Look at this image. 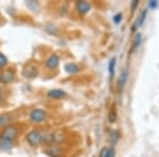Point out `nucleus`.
Segmentation results:
<instances>
[{
	"instance_id": "f257e3e1",
	"label": "nucleus",
	"mask_w": 159,
	"mask_h": 157,
	"mask_svg": "<svg viewBox=\"0 0 159 157\" xmlns=\"http://www.w3.org/2000/svg\"><path fill=\"white\" fill-rule=\"evenodd\" d=\"M18 133L19 131L17 127H15V125H7V127H6L2 130L1 134H0V139L12 142L13 140H15L17 138Z\"/></svg>"
},
{
	"instance_id": "f03ea898",
	"label": "nucleus",
	"mask_w": 159,
	"mask_h": 157,
	"mask_svg": "<svg viewBox=\"0 0 159 157\" xmlns=\"http://www.w3.org/2000/svg\"><path fill=\"white\" fill-rule=\"evenodd\" d=\"M25 140L31 146H38L43 141V136L39 131L33 130L25 135Z\"/></svg>"
},
{
	"instance_id": "7ed1b4c3",
	"label": "nucleus",
	"mask_w": 159,
	"mask_h": 157,
	"mask_svg": "<svg viewBox=\"0 0 159 157\" xmlns=\"http://www.w3.org/2000/svg\"><path fill=\"white\" fill-rule=\"evenodd\" d=\"M29 118L32 123H42L47 119V113L42 109H35L30 113Z\"/></svg>"
},
{
	"instance_id": "20e7f679",
	"label": "nucleus",
	"mask_w": 159,
	"mask_h": 157,
	"mask_svg": "<svg viewBox=\"0 0 159 157\" xmlns=\"http://www.w3.org/2000/svg\"><path fill=\"white\" fill-rule=\"evenodd\" d=\"M22 76H25V79H34L38 76V68L37 66L33 65V64H30L28 65L22 71Z\"/></svg>"
},
{
	"instance_id": "39448f33",
	"label": "nucleus",
	"mask_w": 159,
	"mask_h": 157,
	"mask_svg": "<svg viewBox=\"0 0 159 157\" xmlns=\"http://www.w3.org/2000/svg\"><path fill=\"white\" fill-rule=\"evenodd\" d=\"M60 64V58L56 54H51L46 61V67L49 69H55Z\"/></svg>"
},
{
	"instance_id": "423d86ee",
	"label": "nucleus",
	"mask_w": 159,
	"mask_h": 157,
	"mask_svg": "<svg viewBox=\"0 0 159 157\" xmlns=\"http://www.w3.org/2000/svg\"><path fill=\"white\" fill-rule=\"evenodd\" d=\"M14 78H15V74L13 71H10V70L3 71V72L0 73V83L9 84V83H11V82H13Z\"/></svg>"
},
{
	"instance_id": "0eeeda50",
	"label": "nucleus",
	"mask_w": 159,
	"mask_h": 157,
	"mask_svg": "<svg viewBox=\"0 0 159 157\" xmlns=\"http://www.w3.org/2000/svg\"><path fill=\"white\" fill-rule=\"evenodd\" d=\"M67 94L66 91L61 90V89H52L47 94V97L50 98V99H54V100H61L66 98Z\"/></svg>"
},
{
	"instance_id": "6e6552de",
	"label": "nucleus",
	"mask_w": 159,
	"mask_h": 157,
	"mask_svg": "<svg viewBox=\"0 0 159 157\" xmlns=\"http://www.w3.org/2000/svg\"><path fill=\"white\" fill-rule=\"evenodd\" d=\"M75 9L76 11H78L80 14H86V13L89 12V10H90V4L88 3V2L86 1H80L76 3L75 6Z\"/></svg>"
},
{
	"instance_id": "1a4fd4ad",
	"label": "nucleus",
	"mask_w": 159,
	"mask_h": 157,
	"mask_svg": "<svg viewBox=\"0 0 159 157\" xmlns=\"http://www.w3.org/2000/svg\"><path fill=\"white\" fill-rule=\"evenodd\" d=\"M64 68H65L66 72H68V73H70V74L79 72V70H80L79 66L76 65V64H74V63H67Z\"/></svg>"
},
{
	"instance_id": "9d476101",
	"label": "nucleus",
	"mask_w": 159,
	"mask_h": 157,
	"mask_svg": "<svg viewBox=\"0 0 159 157\" xmlns=\"http://www.w3.org/2000/svg\"><path fill=\"white\" fill-rule=\"evenodd\" d=\"M147 15H148V10H143V11L141 12L139 18H138V20L136 21V24L134 25V30L136 29V28H139V27H141V25H143L145 18H147Z\"/></svg>"
},
{
	"instance_id": "9b49d317",
	"label": "nucleus",
	"mask_w": 159,
	"mask_h": 157,
	"mask_svg": "<svg viewBox=\"0 0 159 157\" xmlns=\"http://www.w3.org/2000/svg\"><path fill=\"white\" fill-rule=\"evenodd\" d=\"M127 76H129V74H127V71L124 70L123 71V73L121 74V76H120L119 81H118V87H119V90H122L123 87H124L125 83H126L127 81Z\"/></svg>"
},
{
	"instance_id": "f8f14e48",
	"label": "nucleus",
	"mask_w": 159,
	"mask_h": 157,
	"mask_svg": "<svg viewBox=\"0 0 159 157\" xmlns=\"http://www.w3.org/2000/svg\"><path fill=\"white\" fill-rule=\"evenodd\" d=\"M115 67H116V58H112L111 60L109 61V64H108V72H109L110 78H112L115 74Z\"/></svg>"
},
{
	"instance_id": "ddd939ff",
	"label": "nucleus",
	"mask_w": 159,
	"mask_h": 157,
	"mask_svg": "<svg viewBox=\"0 0 159 157\" xmlns=\"http://www.w3.org/2000/svg\"><path fill=\"white\" fill-rule=\"evenodd\" d=\"M119 138H120V135L117 131H112V132L110 133V143H111L112 145H116L118 142V140H119Z\"/></svg>"
},
{
	"instance_id": "4468645a",
	"label": "nucleus",
	"mask_w": 159,
	"mask_h": 157,
	"mask_svg": "<svg viewBox=\"0 0 159 157\" xmlns=\"http://www.w3.org/2000/svg\"><path fill=\"white\" fill-rule=\"evenodd\" d=\"M10 120H11V116H10L9 114L0 115V127L7 124V123L10 122Z\"/></svg>"
},
{
	"instance_id": "2eb2a0df",
	"label": "nucleus",
	"mask_w": 159,
	"mask_h": 157,
	"mask_svg": "<svg viewBox=\"0 0 159 157\" xmlns=\"http://www.w3.org/2000/svg\"><path fill=\"white\" fill-rule=\"evenodd\" d=\"M11 146H12V142L0 139V150H9Z\"/></svg>"
},
{
	"instance_id": "dca6fc26",
	"label": "nucleus",
	"mask_w": 159,
	"mask_h": 157,
	"mask_svg": "<svg viewBox=\"0 0 159 157\" xmlns=\"http://www.w3.org/2000/svg\"><path fill=\"white\" fill-rule=\"evenodd\" d=\"M7 64V58H6V55L3 53L0 52V68H3L6 67Z\"/></svg>"
},
{
	"instance_id": "f3484780",
	"label": "nucleus",
	"mask_w": 159,
	"mask_h": 157,
	"mask_svg": "<svg viewBox=\"0 0 159 157\" xmlns=\"http://www.w3.org/2000/svg\"><path fill=\"white\" fill-rule=\"evenodd\" d=\"M141 39H142V37H141V34H140V33L136 34V36H135V38H134V49H135V48H137L138 46L140 45Z\"/></svg>"
},
{
	"instance_id": "a211bd4d",
	"label": "nucleus",
	"mask_w": 159,
	"mask_h": 157,
	"mask_svg": "<svg viewBox=\"0 0 159 157\" xmlns=\"http://www.w3.org/2000/svg\"><path fill=\"white\" fill-rule=\"evenodd\" d=\"M116 120H117V113L115 109H111V112L109 113V121L111 123H114L116 122Z\"/></svg>"
},
{
	"instance_id": "6ab92c4d",
	"label": "nucleus",
	"mask_w": 159,
	"mask_h": 157,
	"mask_svg": "<svg viewBox=\"0 0 159 157\" xmlns=\"http://www.w3.org/2000/svg\"><path fill=\"white\" fill-rule=\"evenodd\" d=\"M112 20H114V22L115 24H120L121 22V20H122V14L121 13H118L117 15H115L114 17H112Z\"/></svg>"
},
{
	"instance_id": "aec40b11",
	"label": "nucleus",
	"mask_w": 159,
	"mask_h": 157,
	"mask_svg": "<svg viewBox=\"0 0 159 157\" xmlns=\"http://www.w3.org/2000/svg\"><path fill=\"white\" fill-rule=\"evenodd\" d=\"M115 155H116V151H115V149L114 148L108 149V152H107L106 157H115Z\"/></svg>"
},
{
	"instance_id": "412c9836",
	"label": "nucleus",
	"mask_w": 159,
	"mask_h": 157,
	"mask_svg": "<svg viewBox=\"0 0 159 157\" xmlns=\"http://www.w3.org/2000/svg\"><path fill=\"white\" fill-rule=\"evenodd\" d=\"M148 6H150V7H152V9L155 10L156 7H158V1H154V0H151V1L148 2Z\"/></svg>"
},
{
	"instance_id": "4be33fe9",
	"label": "nucleus",
	"mask_w": 159,
	"mask_h": 157,
	"mask_svg": "<svg viewBox=\"0 0 159 157\" xmlns=\"http://www.w3.org/2000/svg\"><path fill=\"white\" fill-rule=\"evenodd\" d=\"M107 152H108V148H104L101 150V153H100V157H106Z\"/></svg>"
},
{
	"instance_id": "5701e85b",
	"label": "nucleus",
	"mask_w": 159,
	"mask_h": 157,
	"mask_svg": "<svg viewBox=\"0 0 159 157\" xmlns=\"http://www.w3.org/2000/svg\"><path fill=\"white\" fill-rule=\"evenodd\" d=\"M138 3H139V1H137V0L133 1V3H132V9H133V10H135V7L138 6Z\"/></svg>"
},
{
	"instance_id": "b1692460",
	"label": "nucleus",
	"mask_w": 159,
	"mask_h": 157,
	"mask_svg": "<svg viewBox=\"0 0 159 157\" xmlns=\"http://www.w3.org/2000/svg\"><path fill=\"white\" fill-rule=\"evenodd\" d=\"M2 102V96H1V92H0V104H1Z\"/></svg>"
}]
</instances>
